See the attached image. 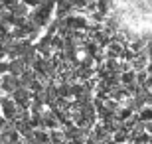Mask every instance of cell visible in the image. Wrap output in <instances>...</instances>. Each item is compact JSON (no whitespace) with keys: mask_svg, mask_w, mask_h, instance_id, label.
<instances>
[{"mask_svg":"<svg viewBox=\"0 0 152 144\" xmlns=\"http://www.w3.org/2000/svg\"><path fill=\"white\" fill-rule=\"evenodd\" d=\"M16 111H18V107L14 103V99L10 95H2V99H0V115L4 116L6 121H14L16 118Z\"/></svg>","mask_w":152,"mask_h":144,"instance_id":"obj_1","label":"cell"},{"mask_svg":"<svg viewBox=\"0 0 152 144\" xmlns=\"http://www.w3.org/2000/svg\"><path fill=\"white\" fill-rule=\"evenodd\" d=\"M22 2L28 6L30 10H34V8H38V6H39V0H22Z\"/></svg>","mask_w":152,"mask_h":144,"instance_id":"obj_2","label":"cell"}]
</instances>
